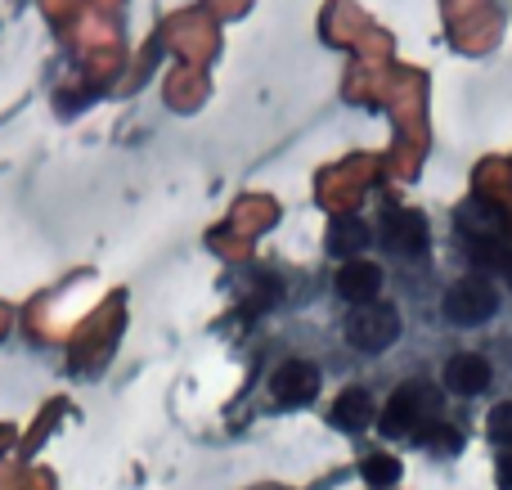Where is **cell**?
Returning a JSON list of instances; mask_svg holds the SVG:
<instances>
[{"label":"cell","mask_w":512,"mask_h":490,"mask_svg":"<svg viewBox=\"0 0 512 490\" xmlns=\"http://www.w3.org/2000/svg\"><path fill=\"white\" fill-rule=\"evenodd\" d=\"M369 423H373V396L364 392V387H351V392L337 396V405H333V428L360 432V428H369Z\"/></svg>","instance_id":"10"},{"label":"cell","mask_w":512,"mask_h":490,"mask_svg":"<svg viewBox=\"0 0 512 490\" xmlns=\"http://www.w3.org/2000/svg\"><path fill=\"white\" fill-rule=\"evenodd\" d=\"M337 297H342L346 306H369L378 302V288H382V270L373 266V261H346L342 270H337Z\"/></svg>","instance_id":"6"},{"label":"cell","mask_w":512,"mask_h":490,"mask_svg":"<svg viewBox=\"0 0 512 490\" xmlns=\"http://www.w3.org/2000/svg\"><path fill=\"white\" fill-rule=\"evenodd\" d=\"M445 387L459 396H477L490 387V360L477 356V351H459V356H450V365H445Z\"/></svg>","instance_id":"8"},{"label":"cell","mask_w":512,"mask_h":490,"mask_svg":"<svg viewBox=\"0 0 512 490\" xmlns=\"http://www.w3.org/2000/svg\"><path fill=\"white\" fill-rule=\"evenodd\" d=\"M396 338H400V311L396 306H387V302L351 306V315H346V342H351L355 351L378 356V351H387Z\"/></svg>","instance_id":"2"},{"label":"cell","mask_w":512,"mask_h":490,"mask_svg":"<svg viewBox=\"0 0 512 490\" xmlns=\"http://www.w3.org/2000/svg\"><path fill=\"white\" fill-rule=\"evenodd\" d=\"M490 441H499L504 450H512V401L495 405V414H490Z\"/></svg>","instance_id":"13"},{"label":"cell","mask_w":512,"mask_h":490,"mask_svg":"<svg viewBox=\"0 0 512 490\" xmlns=\"http://www.w3.org/2000/svg\"><path fill=\"white\" fill-rule=\"evenodd\" d=\"M382 243H387V252H396V257H423L427 221L418 212H409V207H396V212H387V221H382Z\"/></svg>","instance_id":"5"},{"label":"cell","mask_w":512,"mask_h":490,"mask_svg":"<svg viewBox=\"0 0 512 490\" xmlns=\"http://www.w3.org/2000/svg\"><path fill=\"white\" fill-rule=\"evenodd\" d=\"M495 311H499V297L486 279H459V284L445 293V320L463 324V329L495 320Z\"/></svg>","instance_id":"3"},{"label":"cell","mask_w":512,"mask_h":490,"mask_svg":"<svg viewBox=\"0 0 512 490\" xmlns=\"http://www.w3.org/2000/svg\"><path fill=\"white\" fill-rule=\"evenodd\" d=\"M504 275H508V284H512V257H508V266H504Z\"/></svg>","instance_id":"15"},{"label":"cell","mask_w":512,"mask_h":490,"mask_svg":"<svg viewBox=\"0 0 512 490\" xmlns=\"http://www.w3.org/2000/svg\"><path fill=\"white\" fill-rule=\"evenodd\" d=\"M270 387L283 405H306L319 396V369L310 365V360H288V365H279Z\"/></svg>","instance_id":"7"},{"label":"cell","mask_w":512,"mask_h":490,"mask_svg":"<svg viewBox=\"0 0 512 490\" xmlns=\"http://www.w3.org/2000/svg\"><path fill=\"white\" fill-rule=\"evenodd\" d=\"M499 490H512V450H504L499 459Z\"/></svg>","instance_id":"14"},{"label":"cell","mask_w":512,"mask_h":490,"mask_svg":"<svg viewBox=\"0 0 512 490\" xmlns=\"http://www.w3.org/2000/svg\"><path fill=\"white\" fill-rule=\"evenodd\" d=\"M432 423H436V392L427 383H405L391 392L387 414H382L387 437H423Z\"/></svg>","instance_id":"1"},{"label":"cell","mask_w":512,"mask_h":490,"mask_svg":"<svg viewBox=\"0 0 512 490\" xmlns=\"http://www.w3.org/2000/svg\"><path fill=\"white\" fill-rule=\"evenodd\" d=\"M360 473L369 477L373 486H396L400 464H396V459H391V455H369V459H364V464H360Z\"/></svg>","instance_id":"11"},{"label":"cell","mask_w":512,"mask_h":490,"mask_svg":"<svg viewBox=\"0 0 512 490\" xmlns=\"http://www.w3.org/2000/svg\"><path fill=\"white\" fill-rule=\"evenodd\" d=\"M418 441H427L436 455H454V450L463 446V432L459 428H445V423H432V428H427Z\"/></svg>","instance_id":"12"},{"label":"cell","mask_w":512,"mask_h":490,"mask_svg":"<svg viewBox=\"0 0 512 490\" xmlns=\"http://www.w3.org/2000/svg\"><path fill=\"white\" fill-rule=\"evenodd\" d=\"M369 243H373V234H369V225H364L360 216H337V221L328 225V252H333V257L355 261Z\"/></svg>","instance_id":"9"},{"label":"cell","mask_w":512,"mask_h":490,"mask_svg":"<svg viewBox=\"0 0 512 490\" xmlns=\"http://www.w3.org/2000/svg\"><path fill=\"white\" fill-rule=\"evenodd\" d=\"M504 207H495L490 198H468L459 207V234L468 239V248H481V243H504Z\"/></svg>","instance_id":"4"}]
</instances>
